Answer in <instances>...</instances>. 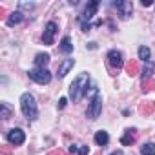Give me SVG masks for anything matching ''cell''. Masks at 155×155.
I'll list each match as a JSON object with an SVG mask.
<instances>
[{
  "label": "cell",
  "mask_w": 155,
  "mask_h": 155,
  "mask_svg": "<svg viewBox=\"0 0 155 155\" xmlns=\"http://www.w3.org/2000/svg\"><path fill=\"white\" fill-rule=\"evenodd\" d=\"M126 73H128L130 77H135V75L139 73V62H137V60H130V62L126 64Z\"/></svg>",
  "instance_id": "ac0fdd59"
},
{
  "label": "cell",
  "mask_w": 155,
  "mask_h": 155,
  "mask_svg": "<svg viewBox=\"0 0 155 155\" xmlns=\"http://www.w3.org/2000/svg\"><path fill=\"white\" fill-rule=\"evenodd\" d=\"M6 137H8V140H9L13 146H20V144H24V140H26V135H24V131H22L20 128L9 130Z\"/></svg>",
  "instance_id": "52a82bcc"
},
{
  "label": "cell",
  "mask_w": 155,
  "mask_h": 155,
  "mask_svg": "<svg viewBox=\"0 0 155 155\" xmlns=\"http://www.w3.org/2000/svg\"><path fill=\"white\" fill-rule=\"evenodd\" d=\"M140 4H142L144 8H150V6H151L153 2H151V0H142V2H140Z\"/></svg>",
  "instance_id": "83f0119b"
},
{
  "label": "cell",
  "mask_w": 155,
  "mask_h": 155,
  "mask_svg": "<svg viewBox=\"0 0 155 155\" xmlns=\"http://www.w3.org/2000/svg\"><path fill=\"white\" fill-rule=\"evenodd\" d=\"M57 31H58L57 22H48V26H46V29H44V35H42V42H44L46 46H53V44H55V35H57Z\"/></svg>",
  "instance_id": "8992f818"
},
{
  "label": "cell",
  "mask_w": 155,
  "mask_h": 155,
  "mask_svg": "<svg viewBox=\"0 0 155 155\" xmlns=\"http://www.w3.org/2000/svg\"><path fill=\"white\" fill-rule=\"evenodd\" d=\"M153 110H155L153 102H140V106H139V113L142 117H150L153 113Z\"/></svg>",
  "instance_id": "4fadbf2b"
},
{
  "label": "cell",
  "mask_w": 155,
  "mask_h": 155,
  "mask_svg": "<svg viewBox=\"0 0 155 155\" xmlns=\"http://www.w3.org/2000/svg\"><path fill=\"white\" fill-rule=\"evenodd\" d=\"M35 64H37V68H46L49 64V55L48 53H38L35 57Z\"/></svg>",
  "instance_id": "e0dca14e"
},
{
  "label": "cell",
  "mask_w": 155,
  "mask_h": 155,
  "mask_svg": "<svg viewBox=\"0 0 155 155\" xmlns=\"http://www.w3.org/2000/svg\"><path fill=\"white\" fill-rule=\"evenodd\" d=\"M120 142H122V146H131V144L135 142V130H133V128L124 130V135H122Z\"/></svg>",
  "instance_id": "8fae6325"
},
{
  "label": "cell",
  "mask_w": 155,
  "mask_h": 155,
  "mask_svg": "<svg viewBox=\"0 0 155 155\" xmlns=\"http://www.w3.org/2000/svg\"><path fill=\"white\" fill-rule=\"evenodd\" d=\"M90 29H91L90 22H82V31H90Z\"/></svg>",
  "instance_id": "4316f807"
},
{
  "label": "cell",
  "mask_w": 155,
  "mask_h": 155,
  "mask_svg": "<svg viewBox=\"0 0 155 155\" xmlns=\"http://www.w3.org/2000/svg\"><path fill=\"white\" fill-rule=\"evenodd\" d=\"M139 58H142L144 62H148V60H150V48L140 46V48H139Z\"/></svg>",
  "instance_id": "7402d4cb"
},
{
  "label": "cell",
  "mask_w": 155,
  "mask_h": 155,
  "mask_svg": "<svg viewBox=\"0 0 155 155\" xmlns=\"http://www.w3.org/2000/svg\"><path fill=\"white\" fill-rule=\"evenodd\" d=\"M140 153L142 155H155V144L153 142H146L140 146Z\"/></svg>",
  "instance_id": "ffe728a7"
},
{
  "label": "cell",
  "mask_w": 155,
  "mask_h": 155,
  "mask_svg": "<svg viewBox=\"0 0 155 155\" xmlns=\"http://www.w3.org/2000/svg\"><path fill=\"white\" fill-rule=\"evenodd\" d=\"M153 68H155V64H153L151 60H148V62L144 64V69H142V81H148V79H150V75L153 73Z\"/></svg>",
  "instance_id": "d6986e66"
},
{
  "label": "cell",
  "mask_w": 155,
  "mask_h": 155,
  "mask_svg": "<svg viewBox=\"0 0 155 155\" xmlns=\"http://www.w3.org/2000/svg\"><path fill=\"white\" fill-rule=\"evenodd\" d=\"M75 151H79V148H77L75 144H71V146H69V153H75Z\"/></svg>",
  "instance_id": "f1b7e54d"
},
{
  "label": "cell",
  "mask_w": 155,
  "mask_h": 155,
  "mask_svg": "<svg viewBox=\"0 0 155 155\" xmlns=\"http://www.w3.org/2000/svg\"><path fill=\"white\" fill-rule=\"evenodd\" d=\"M108 62H110V66H111L113 69H120V68L124 66L122 53H120V51H117V49H111V51L108 53Z\"/></svg>",
  "instance_id": "ba28073f"
},
{
  "label": "cell",
  "mask_w": 155,
  "mask_h": 155,
  "mask_svg": "<svg viewBox=\"0 0 155 155\" xmlns=\"http://www.w3.org/2000/svg\"><path fill=\"white\" fill-rule=\"evenodd\" d=\"M58 49H60L64 55H69V53L73 51V44H71V38H69V37H64V38L60 40V46H58Z\"/></svg>",
  "instance_id": "7c38bea8"
},
{
  "label": "cell",
  "mask_w": 155,
  "mask_h": 155,
  "mask_svg": "<svg viewBox=\"0 0 155 155\" xmlns=\"http://www.w3.org/2000/svg\"><path fill=\"white\" fill-rule=\"evenodd\" d=\"M97 155H101V153H97Z\"/></svg>",
  "instance_id": "4dcf8cb0"
},
{
  "label": "cell",
  "mask_w": 155,
  "mask_h": 155,
  "mask_svg": "<svg viewBox=\"0 0 155 155\" xmlns=\"http://www.w3.org/2000/svg\"><path fill=\"white\" fill-rule=\"evenodd\" d=\"M22 18H24L22 11H15V13H11V17L8 18V26H9V28H13V26L20 24V22H22Z\"/></svg>",
  "instance_id": "2e32d148"
},
{
  "label": "cell",
  "mask_w": 155,
  "mask_h": 155,
  "mask_svg": "<svg viewBox=\"0 0 155 155\" xmlns=\"http://www.w3.org/2000/svg\"><path fill=\"white\" fill-rule=\"evenodd\" d=\"M0 151H2V155H9V153H11V148H8V146H0Z\"/></svg>",
  "instance_id": "603a6c76"
},
{
  "label": "cell",
  "mask_w": 155,
  "mask_h": 155,
  "mask_svg": "<svg viewBox=\"0 0 155 155\" xmlns=\"http://www.w3.org/2000/svg\"><path fill=\"white\" fill-rule=\"evenodd\" d=\"M28 75H29V79H31L33 82H37V84H40V86L51 82V73H49L46 68H35V69H29Z\"/></svg>",
  "instance_id": "3957f363"
},
{
  "label": "cell",
  "mask_w": 155,
  "mask_h": 155,
  "mask_svg": "<svg viewBox=\"0 0 155 155\" xmlns=\"http://www.w3.org/2000/svg\"><path fill=\"white\" fill-rule=\"evenodd\" d=\"M101 111H102V97H101L99 93H95L93 99H91V102L88 104V111H86V115H88L91 120H95V119H99Z\"/></svg>",
  "instance_id": "277c9868"
},
{
  "label": "cell",
  "mask_w": 155,
  "mask_h": 155,
  "mask_svg": "<svg viewBox=\"0 0 155 155\" xmlns=\"http://www.w3.org/2000/svg\"><path fill=\"white\" fill-rule=\"evenodd\" d=\"M88 151H90L88 146H81V148H79V155H88Z\"/></svg>",
  "instance_id": "d4e9b609"
},
{
  "label": "cell",
  "mask_w": 155,
  "mask_h": 155,
  "mask_svg": "<svg viewBox=\"0 0 155 155\" xmlns=\"http://www.w3.org/2000/svg\"><path fill=\"white\" fill-rule=\"evenodd\" d=\"M111 155H122V151H120V150H115V151H113Z\"/></svg>",
  "instance_id": "f546056e"
},
{
  "label": "cell",
  "mask_w": 155,
  "mask_h": 155,
  "mask_svg": "<svg viewBox=\"0 0 155 155\" xmlns=\"http://www.w3.org/2000/svg\"><path fill=\"white\" fill-rule=\"evenodd\" d=\"M66 104H68V99H66V97H64V99H60V101H58V110L66 108Z\"/></svg>",
  "instance_id": "cb8c5ba5"
},
{
  "label": "cell",
  "mask_w": 155,
  "mask_h": 155,
  "mask_svg": "<svg viewBox=\"0 0 155 155\" xmlns=\"http://www.w3.org/2000/svg\"><path fill=\"white\" fill-rule=\"evenodd\" d=\"M97 9H99V2H97V0H93V2H90V4L86 6V9H84V13H82V18H84V20L93 18V15L97 13Z\"/></svg>",
  "instance_id": "30bf717a"
},
{
  "label": "cell",
  "mask_w": 155,
  "mask_h": 155,
  "mask_svg": "<svg viewBox=\"0 0 155 155\" xmlns=\"http://www.w3.org/2000/svg\"><path fill=\"white\" fill-rule=\"evenodd\" d=\"M20 108H22V113L28 117V120H35L38 117V108L31 93H24L20 97Z\"/></svg>",
  "instance_id": "7a4b0ae2"
},
{
  "label": "cell",
  "mask_w": 155,
  "mask_h": 155,
  "mask_svg": "<svg viewBox=\"0 0 155 155\" xmlns=\"http://www.w3.org/2000/svg\"><path fill=\"white\" fill-rule=\"evenodd\" d=\"M155 90V79H148V81H142V93H148Z\"/></svg>",
  "instance_id": "44dd1931"
},
{
  "label": "cell",
  "mask_w": 155,
  "mask_h": 155,
  "mask_svg": "<svg viewBox=\"0 0 155 155\" xmlns=\"http://www.w3.org/2000/svg\"><path fill=\"white\" fill-rule=\"evenodd\" d=\"M73 64H75V60H73V58H66V60H62V62L58 64V68H57V75H58V79H62V77H66V75L69 73V69L73 68Z\"/></svg>",
  "instance_id": "9c48e42d"
},
{
  "label": "cell",
  "mask_w": 155,
  "mask_h": 155,
  "mask_svg": "<svg viewBox=\"0 0 155 155\" xmlns=\"http://www.w3.org/2000/svg\"><path fill=\"white\" fill-rule=\"evenodd\" d=\"M113 8L117 9L119 17L122 20H128L131 17V11H133V4L128 2V0H119V2H113Z\"/></svg>",
  "instance_id": "5b68a950"
},
{
  "label": "cell",
  "mask_w": 155,
  "mask_h": 155,
  "mask_svg": "<svg viewBox=\"0 0 155 155\" xmlns=\"http://www.w3.org/2000/svg\"><path fill=\"white\" fill-rule=\"evenodd\" d=\"M0 117H2L4 120H8L9 117H13V110L8 102H0Z\"/></svg>",
  "instance_id": "5bb4252c"
},
{
  "label": "cell",
  "mask_w": 155,
  "mask_h": 155,
  "mask_svg": "<svg viewBox=\"0 0 155 155\" xmlns=\"http://www.w3.org/2000/svg\"><path fill=\"white\" fill-rule=\"evenodd\" d=\"M48 155H68V153H64L62 150H51V151H49Z\"/></svg>",
  "instance_id": "484cf974"
},
{
  "label": "cell",
  "mask_w": 155,
  "mask_h": 155,
  "mask_svg": "<svg viewBox=\"0 0 155 155\" xmlns=\"http://www.w3.org/2000/svg\"><path fill=\"white\" fill-rule=\"evenodd\" d=\"M95 142H97L99 146H106V144L110 142V135H108L104 130H101V131L95 133Z\"/></svg>",
  "instance_id": "9a60e30c"
},
{
  "label": "cell",
  "mask_w": 155,
  "mask_h": 155,
  "mask_svg": "<svg viewBox=\"0 0 155 155\" xmlns=\"http://www.w3.org/2000/svg\"><path fill=\"white\" fill-rule=\"evenodd\" d=\"M88 86H90V75L88 73H81L69 86V99L73 102H79L88 93Z\"/></svg>",
  "instance_id": "6da1fadb"
}]
</instances>
